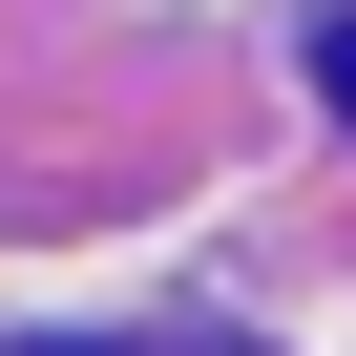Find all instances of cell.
<instances>
[{"mask_svg":"<svg viewBox=\"0 0 356 356\" xmlns=\"http://www.w3.org/2000/svg\"><path fill=\"white\" fill-rule=\"evenodd\" d=\"M314 84H335V105H356V22H314Z\"/></svg>","mask_w":356,"mask_h":356,"instance_id":"obj_1","label":"cell"}]
</instances>
